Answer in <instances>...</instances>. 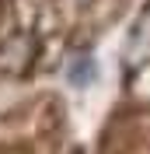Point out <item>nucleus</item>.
Returning a JSON list of instances; mask_svg holds the SVG:
<instances>
[{
	"instance_id": "obj_1",
	"label": "nucleus",
	"mask_w": 150,
	"mask_h": 154,
	"mask_svg": "<svg viewBox=\"0 0 150 154\" xmlns=\"http://www.w3.org/2000/svg\"><path fill=\"white\" fill-rule=\"evenodd\" d=\"M91 74H94V63H91V60H77L74 67L66 70L70 84H87V81H91Z\"/></svg>"
}]
</instances>
